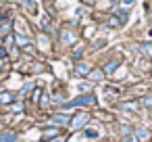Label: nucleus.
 I'll return each instance as SVG.
<instances>
[{
	"label": "nucleus",
	"instance_id": "obj_1",
	"mask_svg": "<svg viewBox=\"0 0 152 142\" xmlns=\"http://www.w3.org/2000/svg\"><path fill=\"white\" fill-rule=\"evenodd\" d=\"M96 102V98L92 96V94H86V96H77L75 100H71V102H67L63 109L67 111V109H73V107H79V104H94Z\"/></svg>",
	"mask_w": 152,
	"mask_h": 142
},
{
	"label": "nucleus",
	"instance_id": "obj_2",
	"mask_svg": "<svg viewBox=\"0 0 152 142\" xmlns=\"http://www.w3.org/2000/svg\"><path fill=\"white\" fill-rule=\"evenodd\" d=\"M88 119H90L88 113H77V115L73 117V121H71V127H73V129H79V127H83V125L88 123Z\"/></svg>",
	"mask_w": 152,
	"mask_h": 142
},
{
	"label": "nucleus",
	"instance_id": "obj_3",
	"mask_svg": "<svg viewBox=\"0 0 152 142\" xmlns=\"http://www.w3.org/2000/svg\"><path fill=\"white\" fill-rule=\"evenodd\" d=\"M50 123H52V125H67V123H71V121H69V115L58 113V115H52V117H50Z\"/></svg>",
	"mask_w": 152,
	"mask_h": 142
},
{
	"label": "nucleus",
	"instance_id": "obj_4",
	"mask_svg": "<svg viewBox=\"0 0 152 142\" xmlns=\"http://www.w3.org/2000/svg\"><path fill=\"white\" fill-rule=\"evenodd\" d=\"M13 98H15L13 92H0V104H9Z\"/></svg>",
	"mask_w": 152,
	"mask_h": 142
},
{
	"label": "nucleus",
	"instance_id": "obj_5",
	"mask_svg": "<svg viewBox=\"0 0 152 142\" xmlns=\"http://www.w3.org/2000/svg\"><path fill=\"white\" fill-rule=\"evenodd\" d=\"M17 136L13 132H7V134H0V142H15Z\"/></svg>",
	"mask_w": 152,
	"mask_h": 142
},
{
	"label": "nucleus",
	"instance_id": "obj_6",
	"mask_svg": "<svg viewBox=\"0 0 152 142\" xmlns=\"http://www.w3.org/2000/svg\"><path fill=\"white\" fill-rule=\"evenodd\" d=\"M140 50H142V54H144V57L152 59V44H142V46H140Z\"/></svg>",
	"mask_w": 152,
	"mask_h": 142
},
{
	"label": "nucleus",
	"instance_id": "obj_7",
	"mask_svg": "<svg viewBox=\"0 0 152 142\" xmlns=\"http://www.w3.org/2000/svg\"><path fill=\"white\" fill-rule=\"evenodd\" d=\"M83 136H86V138H90V140H94V138H98V132L90 127V129H83Z\"/></svg>",
	"mask_w": 152,
	"mask_h": 142
},
{
	"label": "nucleus",
	"instance_id": "obj_8",
	"mask_svg": "<svg viewBox=\"0 0 152 142\" xmlns=\"http://www.w3.org/2000/svg\"><path fill=\"white\" fill-rule=\"evenodd\" d=\"M75 71H77L79 75H86V73L90 71V67H88V65H77V69H75Z\"/></svg>",
	"mask_w": 152,
	"mask_h": 142
},
{
	"label": "nucleus",
	"instance_id": "obj_9",
	"mask_svg": "<svg viewBox=\"0 0 152 142\" xmlns=\"http://www.w3.org/2000/svg\"><path fill=\"white\" fill-rule=\"evenodd\" d=\"M135 134L140 136V140H146V138H148V129H146V127H140Z\"/></svg>",
	"mask_w": 152,
	"mask_h": 142
},
{
	"label": "nucleus",
	"instance_id": "obj_10",
	"mask_svg": "<svg viewBox=\"0 0 152 142\" xmlns=\"http://www.w3.org/2000/svg\"><path fill=\"white\" fill-rule=\"evenodd\" d=\"M63 42H65V44H71V42H73V34L65 32V34H63Z\"/></svg>",
	"mask_w": 152,
	"mask_h": 142
},
{
	"label": "nucleus",
	"instance_id": "obj_11",
	"mask_svg": "<svg viewBox=\"0 0 152 142\" xmlns=\"http://www.w3.org/2000/svg\"><path fill=\"white\" fill-rule=\"evenodd\" d=\"M115 67H117V61H113V63H108V65H106V69H104V71H106V73H110V71H113V69H115Z\"/></svg>",
	"mask_w": 152,
	"mask_h": 142
},
{
	"label": "nucleus",
	"instance_id": "obj_12",
	"mask_svg": "<svg viewBox=\"0 0 152 142\" xmlns=\"http://www.w3.org/2000/svg\"><path fill=\"white\" fill-rule=\"evenodd\" d=\"M17 42H19V44H29V40L23 38V36H17Z\"/></svg>",
	"mask_w": 152,
	"mask_h": 142
},
{
	"label": "nucleus",
	"instance_id": "obj_13",
	"mask_svg": "<svg viewBox=\"0 0 152 142\" xmlns=\"http://www.w3.org/2000/svg\"><path fill=\"white\" fill-rule=\"evenodd\" d=\"M144 104H146V107H152V96H146V98H144Z\"/></svg>",
	"mask_w": 152,
	"mask_h": 142
},
{
	"label": "nucleus",
	"instance_id": "obj_14",
	"mask_svg": "<svg viewBox=\"0 0 152 142\" xmlns=\"http://www.w3.org/2000/svg\"><path fill=\"white\" fill-rule=\"evenodd\" d=\"M50 142H65V136H58V138H54V140H50Z\"/></svg>",
	"mask_w": 152,
	"mask_h": 142
},
{
	"label": "nucleus",
	"instance_id": "obj_15",
	"mask_svg": "<svg viewBox=\"0 0 152 142\" xmlns=\"http://www.w3.org/2000/svg\"><path fill=\"white\" fill-rule=\"evenodd\" d=\"M4 54H7V50H4V48H2V46H0V59H2V57H4Z\"/></svg>",
	"mask_w": 152,
	"mask_h": 142
},
{
	"label": "nucleus",
	"instance_id": "obj_16",
	"mask_svg": "<svg viewBox=\"0 0 152 142\" xmlns=\"http://www.w3.org/2000/svg\"><path fill=\"white\" fill-rule=\"evenodd\" d=\"M131 2H133V0H123V4H125V7H127V4H131Z\"/></svg>",
	"mask_w": 152,
	"mask_h": 142
},
{
	"label": "nucleus",
	"instance_id": "obj_17",
	"mask_svg": "<svg viewBox=\"0 0 152 142\" xmlns=\"http://www.w3.org/2000/svg\"><path fill=\"white\" fill-rule=\"evenodd\" d=\"M125 142H137V140H135V138H127Z\"/></svg>",
	"mask_w": 152,
	"mask_h": 142
},
{
	"label": "nucleus",
	"instance_id": "obj_18",
	"mask_svg": "<svg viewBox=\"0 0 152 142\" xmlns=\"http://www.w3.org/2000/svg\"><path fill=\"white\" fill-rule=\"evenodd\" d=\"M19 2H23V4H29V0H19Z\"/></svg>",
	"mask_w": 152,
	"mask_h": 142
},
{
	"label": "nucleus",
	"instance_id": "obj_19",
	"mask_svg": "<svg viewBox=\"0 0 152 142\" xmlns=\"http://www.w3.org/2000/svg\"><path fill=\"white\" fill-rule=\"evenodd\" d=\"M0 67H2V61H0Z\"/></svg>",
	"mask_w": 152,
	"mask_h": 142
}]
</instances>
